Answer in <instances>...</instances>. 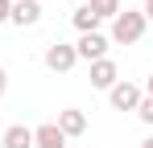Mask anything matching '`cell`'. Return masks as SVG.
I'll use <instances>...</instances> for the list:
<instances>
[{"label": "cell", "instance_id": "1", "mask_svg": "<svg viewBox=\"0 0 153 148\" xmlns=\"http://www.w3.org/2000/svg\"><path fill=\"white\" fill-rule=\"evenodd\" d=\"M145 12H132V8H120L116 17H112V37L108 41H116V45H137L141 37H145Z\"/></svg>", "mask_w": 153, "mask_h": 148}, {"label": "cell", "instance_id": "2", "mask_svg": "<svg viewBox=\"0 0 153 148\" xmlns=\"http://www.w3.org/2000/svg\"><path fill=\"white\" fill-rule=\"evenodd\" d=\"M108 99H112V107H116V111H137V107H141V99H145V91H141L137 82H124V78H120V82L108 91Z\"/></svg>", "mask_w": 153, "mask_h": 148}, {"label": "cell", "instance_id": "3", "mask_svg": "<svg viewBox=\"0 0 153 148\" xmlns=\"http://www.w3.org/2000/svg\"><path fill=\"white\" fill-rule=\"evenodd\" d=\"M108 45H112V41H108L103 33H83L75 41V53L83 62H100V58H108Z\"/></svg>", "mask_w": 153, "mask_h": 148}, {"label": "cell", "instance_id": "4", "mask_svg": "<svg viewBox=\"0 0 153 148\" xmlns=\"http://www.w3.org/2000/svg\"><path fill=\"white\" fill-rule=\"evenodd\" d=\"M75 62H79L75 45H66V41H54V45H46V66H50L54 74H66Z\"/></svg>", "mask_w": 153, "mask_h": 148}, {"label": "cell", "instance_id": "5", "mask_svg": "<svg viewBox=\"0 0 153 148\" xmlns=\"http://www.w3.org/2000/svg\"><path fill=\"white\" fill-rule=\"evenodd\" d=\"M87 78H91L95 91H112V86L120 82V70H116L112 58H100V62H91V74H87Z\"/></svg>", "mask_w": 153, "mask_h": 148}, {"label": "cell", "instance_id": "6", "mask_svg": "<svg viewBox=\"0 0 153 148\" xmlns=\"http://www.w3.org/2000/svg\"><path fill=\"white\" fill-rule=\"evenodd\" d=\"M58 132H62V136H66V140H71V136H83V132H87V115H83V111H79V107H66V111H58Z\"/></svg>", "mask_w": 153, "mask_h": 148}, {"label": "cell", "instance_id": "7", "mask_svg": "<svg viewBox=\"0 0 153 148\" xmlns=\"http://www.w3.org/2000/svg\"><path fill=\"white\" fill-rule=\"evenodd\" d=\"M13 25H21V29H29V25L42 21V4H33V0H17L13 4V17H8Z\"/></svg>", "mask_w": 153, "mask_h": 148}, {"label": "cell", "instance_id": "8", "mask_svg": "<svg viewBox=\"0 0 153 148\" xmlns=\"http://www.w3.org/2000/svg\"><path fill=\"white\" fill-rule=\"evenodd\" d=\"M0 148H33V127L13 123L8 132H0Z\"/></svg>", "mask_w": 153, "mask_h": 148}, {"label": "cell", "instance_id": "9", "mask_svg": "<svg viewBox=\"0 0 153 148\" xmlns=\"http://www.w3.org/2000/svg\"><path fill=\"white\" fill-rule=\"evenodd\" d=\"M33 148H66V136L58 132V123H42L33 127Z\"/></svg>", "mask_w": 153, "mask_h": 148}, {"label": "cell", "instance_id": "10", "mask_svg": "<svg viewBox=\"0 0 153 148\" xmlns=\"http://www.w3.org/2000/svg\"><path fill=\"white\" fill-rule=\"evenodd\" d=\"M71 21H75L79 33H100V17H95V8H91V4H79L75 12H71Z\"/></svg>", "mask_w": 153, "mask_h": 148}, {"label": "cell", "instance_id": "11", "mask_svg": "<svg viewBox=\"0 0 153 148\" xmlns=\"http://www.w3.org/2000/svg\"><path fill=\"white\" fill-rule=\"evenodd\" d=\"M87 4L95 8V17H100V21H108V17H116V12H120V0H87Z\"/></svg>", "mask_w": 153, "mask_h": 148}, {"label": "cell", "instance_id": "12", "mask_svg": "<svg viewBox=\"0 0 153 148\" xmlns=\"http://www.w3.org/2000/svg\"><path fill=\"white\" fill-rule=\"evenodd\" d=\"M137 115H141L145 123H153V99H149V95L141 99V107H137Z\"/></svg>", "mask_w": 153, "mask_h": 148}, {"label": "cell", "instance_id": "13", "mask_svg": "<svg viewBox=\"0 0 153 148\" xmlns=\"http://www.w3.org/2000/svg\"><path fill=\"white\" fill-rule=\"evenodd\" d=\"M8 17H13V0H0V25L8 21Z\"/></svg>", "mask_w": 153, "mask_h": 148}, {"label": "cell", "instance_id": "14", "mask_svg": "<svg viewBox=\"0 0 153 148\" xmlns=\"http://www.w3.org/2000/svg\"><path fill=\"white\" fill-rule=\"evenodd\" d=\"M4 91H8V70L0 66V99H4Z\"/></svg>", "mask_w": 153, "mask_h": 148}, {"label": "cell", "instance_id": "15", "mask_svg": "<svg viewBox=\"0 0 153 148\" xmlns=\"http://www.w3.org/2000/svg\"><path fill=\"white\" fill-rule=\"evenodd\" d=\"M141 12H145V21H153V0H145V8H141Z\"/></svg>", "mask_w": 153, "mask_h": 148}, {"label": "cell", "instance_id": "16", "mask_svg": "<svg viewBox=\"0 0 153 148\" xmlns=\"http://www.w3.org/2000/svg\"><path fill=\"white\" fill-rule=\"evenodd\" d=\"M145 95L153 99V74H149V78H145Z\"/></svg>", "mask_w": 153, "mask_h": 148}, {"label": "cell", "instance_id": "17", "mask_svg": "<svg viewBox=\"0 0 153 148\" xmlns=\"http://www.w3.org/2000/svg\"><path fill=\"white\" fill-rule=\"evenodd\" d=\"M141 148H153V136H149V140H141Z\"/></svg>", "mask_w": 153, "mask_h": 148}, {"label": "cell", "instance_id": "18", "mask_svg": "<svg viewBox=\"0 0 153 148\" xmlns=\"http://www.w3.org/2000/svg\"><path fill=\"white\" fill-rule=\"evenodd\" d=\"M33 4H37V0H33Z\"/></svg>", "mask_w": 153, "mask_h": 148}]
</instances>
